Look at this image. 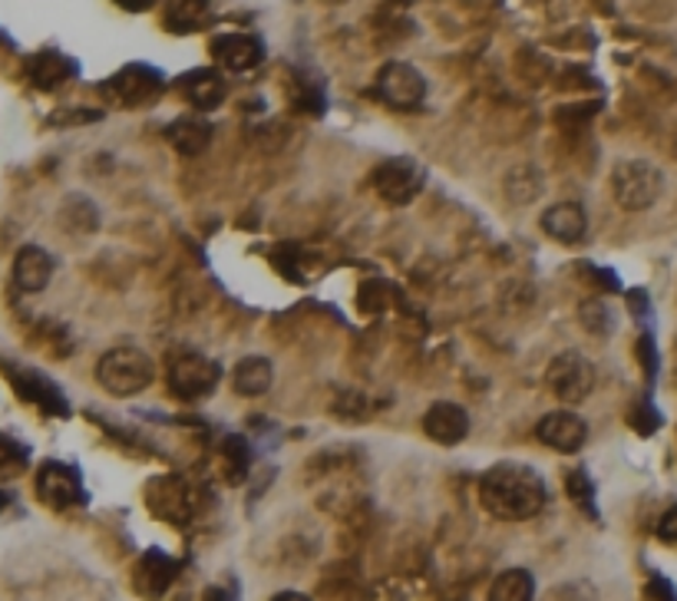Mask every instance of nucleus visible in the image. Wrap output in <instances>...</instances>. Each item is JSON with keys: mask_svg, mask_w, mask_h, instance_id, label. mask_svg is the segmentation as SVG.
<instances>
[{"mask_svg": "<svg viewBox=\"0 0 677 601\" xmlns=\"http://www.w3.org/2000/svg\"><path fill=\"white\" fill-rule=\"evenodd\" d=\"M159 86H162V83H159V76H156L149 66L133 63V66L119 70L113 80H106L99 89L109 93L119 106H142V103H149V99L159 96Z\"/></svg>", "mask_w": 677, "mask_h": 601, "instance_id": "10", "label": "nucleus"}, {"mask_svg": "<svg viewBox=\"0 0 677 601\" xmlns=\"http://www.w3.org/2000/svg\"><path fill=\"white\" fill-rule=\"evenodd\" d=\"M536 599V579L526 569H509L503 572L493 589H489V601H532Z\"/></svg>", "mask_w": 677, "mask_h": 601, "instance_id": "22", "label": "nucleus"}, {"mask_svg": "<svg viewBox=\"0 0 677 601\" xmlns=\"http://www.w3.org/2000/svg\"><path fill=\"white\" fill-rule=\"evenodd\" d=\"M506 192L516 205H529L542 196V176L532 166H519L506 176Z\"/></svg>", "mask_w": 677, "mask_h": 601, "instance_id": "23", "label": "nucleus"}, {"mask_svg": "<svg viewBox=\"0 0 677 601\" xmlns=\"http://www.w3.org/2000/svg\"><path fill=\"white\" fill-rule=\"evenodd\" d=\"M60 222L66 225V229H80V232H93L96 229V209L83 199V196H70V202L63 205V212H60Z\"/></svg>", "mask_w": 677, "mask_h": 601, "instance_id": "24", "label": "nucleus"}, {"mask_svg": "<svg viewBox=\"0 0 677 601\" xmlns=\"http://www.w3.org/2000/svg\"><path fill=\"white\" fill-rule=\"evenodd\" d=\"M149 506L156 516L182 523L189 513V486L179 476H162L149 486Z\"/></svg>", "mask_w": 677, "mask_h": 601, "instance_id": "19", "label": "nucleus"}, {"mask_svg": "<svg viewBox=\"0 0 677 601\" xmlns=\"http://www.w3.org/2000/svg\"><path fill=\"white\" fill-rule=\"evenodd\" d=\"M73 73H76V63L70 60V56H63V53H56V50H43V53H36V56H30L27 60V76H30V83L36 86V89H60L66 80H73Z\"/></svg>", "mask_w": 677, "mask_h": 601, "instance_id": "17", "label": "nucleus"}, {"mask_svg": "<svg viewBox=\"0 0 677 601\" xmlns=\"http://www.w3.org/2000/svg\"><path fill=\"white\" fill-rule=\"evenodd\" d=\"M542 232L562 245H575L589 235V215L579 202H556L542 212Z\"/></svg>", "mask_w": 677, "mask_h": 601, "instance_id": "15", "label": "nucleus"}, {"mask_svg": "<svg viewBox=\"0 0 677 601\" xmlns=\"http://www.w3.org/2000/svg\"><path fill=\"white\" fill-rule=\"evenodd\" d=\"M179 576V562L169 559L166 552H146L139 562H136V572H133V582H136V592L142 599H162L169 592V586L176 582Z\"/></svg>", "mask_w": 677, "mask_h": 601, "instance_id": "13", "label": "nucleus"}, {"mask_svg": "<svg viewBox=\"0 0 677 601\" xmlns=\"http://www.w3.org/2000/svg\"><path fill=\"white\" fill-rule=\"evenodd\" d=\"M546 479L526 463H496L479 479V503L503 523H526L546 506Z\"/></svg>", "mask_w": 677, "mask_h": 601, "instance_id": "1", "label": "nucleus"}, {"mask_svg": "<svg viewBox=\"0 0 677 601\" xmlns=\"http://www.w3.org/2000/svg\"><path fill=\"white\" fill-rule=\"evenodd\" d=\"M536 436H539L542 446L569 456V453H579L585 446L589 423L579 413H572V410H556V413H549V417H542L536 423Z\"/></svg>", "mask_w": 677, "mask_h": 601, "instance_id": "9", "label": "nucleus"}, {"mask_svg": "<svg viewBox=\"0 0 677 601\" xmlns=\"http://www.w3.org/2000/svg\"><path fill=\"white\" fill-rule=\"evenodd\" d=\"M13 390H17L23 400L43 407L46 413H56V417H66V413H70V410H66V400H63V393L53 387V380H46V377H40V373H33V370H13Z\"/></svg>", "mask_w": 677, "mask_h": 601, "instance_id": "18", "label": "nucleus"}, {"mask_svg": "<svg viewBox=\"0 0 677 601\" xmlns=\"http://www.w3.org/2000/svg\"><path fill=\"white\" fill-rule=\"evenodd\" d=\"M7 503H10V496H7V493H3V489H0V509H3V506H7Z\"/></svg>", "mask_w": 677, "mask_h": 601, "instance_id": "30", "label": "nucleus"}, {"mask_svg": "<svg viewBox=\"0 0 677 601\" xmlns=\"http://www.w3.org/2000/svg\"><path fill=\"white\" fill-rule=\"evenodd\" d=\"M658 536H662L665 542H675L677 546V506L662 516V523H658Z\"/></svg>", "mask_w": 677, "mask_h": 601, "instance_id": "27", "label": "nucleus"}, {"mask_svg": "<svg viewBox=\"0 0 677 601\" xmlns=\"http://www.w3.org/2000/svg\"><path fill=\"white\" fill-rule=\"evenodd\" d=\"M212 56L232 73H248L262 63V43L252 33H222L212 43Z\"/></svg>", "mask_w": 677, "mask_h": 601, "instance_id": "14", "label": "nucleus"}, {"mask_svg": "<svg viewBox=\"0 0 677 601\" xmlns=\"http://www.w3.org/2000/svg\"><path fill=\"white\" fill-rule=\"evenodd\" d=\"M152 357L139 347H113L96 363V380L113 397H136L152 383Z\"/></svg>", "mask_w": 677, "mask_h": 601, "instance_id": "2", "label": "nucleus"}, {"mask_svg": "<svg viewBox=\"0 0 677 601\" xmlns=\"http://www.w3.org/2000/svg\"><path fill=\"white\" fill-rule=\"evenodd\" d=\"M205 601H235V599H232L225 589H209V592H205Z\"/></svg>", "mask_w": 677, "mask_h": 601, "instance_id": "28", "label": "nucleus"}, {"mask_svg": "<svg viewBox=\"0 0 677 601\" xmlns=\"http://www.w3.org/2000/svg\"><path fill=\"white\" fill-rule=\"evenodd\" d=\"M272 601H311L308 595H302V592H278Z\"/></svg>", "mask_w": 677, "mask_h": 601, "instance_id": "29", "label": "nucleus"}, {"mask_svg": "<svg viewBox=\"0 0 677 601\" xmlns=\"http://www.w3.org/2000/svg\"><path fill=\"white\" fill-rule=\"evenodd\" d=\"M179 89H182L186 99H189L195 109H202V113L219 109V106L225 103V96H229V86H225V80H222L215 70H195V73H186V76L179 80Z\"/></svg>", "mask_w": 677, "mask_h": 601, "instance_id": "16", "label": "nucleus"}, {"mask_svg": "<svg viewBox=\"0 0 677 601\" xmlns=\"http://www.w3.org/2000/svg\"><path fill=\"white\" fill-rule=\"evenodd\" d=\"M546 380L562 403H582L595 387V370L579 350H562L559 357H552Z\"/></svg>", "mask_w": 677, "mask_h": 601, "instance_id": "6", "label": "nucleus"}, {"mask_svg": "<svg viewBox=\"0 0 677 601\" xmlns=\"http://www.w3.org/2000/svg\"><path fill=\"white\" fill-rule=\"evenodd\" d=\"M373 89L393 109H416L426 99V80L420 76L416 66H410L403 60L383 63L377 80H373Z\"/></svg>", "mask_w": 677, "mask_h": 601, "instance_id": "4", "label": "nucleus"}, {"mask_svg": "<svg viewBox=\"0 0 677 601\" xmlns=\"http://www.w3.org/2000/svg\"><path fill=\"white\" fill-rule=\"evenodd\" d=\"M53 259H50V252L46 249H40V245H23L17 255H13V285H17V292H23V295H40L46 285H50V278H53Z\"/></svg>", "mask_w": 677, "mask_h": 601, "instance_id": "12", "label": "nucleus"}, {"mask_svg": "<svg viewBox=\"0 0 677 601\" xmlns=\"http://www.w3.org/2000/svg\"><path fill=\"white\" fill-rule=\"evenodd\" d=\"M27 460H30L27 446H20V443H17L13 436H7V433H0V479L20 476V473L27 470Z\"/></svg>", "mask_w": 677, "mask_h": 601, "instance_id": "25", "label": "nucleus"}, {"mask_svg": "<svg viewBox=\"0 0 677 601\" xmlns=\"http://www.w3.org/2000/svg\"><path fill=\"white\" fill-rule=\"evenodd\" d=\"M675 152H677V133H675Z\"/></svg>", "mask_w": 677, "mask_h": 601, "instance_id": "31", "label": "nucleus"}, {"mask_svg": "<svg viewBox=\"0 0 677 601\" xmlns=\"http://www.w3.org/2000/svg\"><path fill=\"white\" fill-rule=\"evenodd\" d=\"M272 380H275V367H272L268 357H258V354L239 360V367L232 370V387H235V393H242V397H262V393H268V390H272Z\"/></svg>", "mask_w": 677, "mask_h": 601, "instance_id": "20", "label": "nucleus"}, {"mask_svg": "<svg viewBox=\"0 0 677 601\" xmlns=\"http://www.w3.org/2000/svg\"><path fill=\"white\" fill-rule=\"evenodd\" d=\"M582 320L592 334H612V327H615V314L605 300H589L582 307Z\"/></svg>", "mask_w": 677, "mask_h": 601, "instance_id": "26", "label": "nucleus"}, {"mask_svg": "<svg viewBox=\"0 0 677 601\" xmlns=\"http://www.w3.org/2000/svg\"><path fill=\"white\" fill-rule=\"evenodd\" d=\"M423 166L406 159V156H396V159H387L373 169V189L383 202H393V205H406L420 196L423 189Z\"/></svg>", "mask_w": 677, "mask_h": 601, "instance_id": "7", "label": "nucleus"}, {"mask_svg": "<svg viewBox=\"0 0 677 601\" xmlns=\"http://www.w3.org/2000/svg\"><path fill=\"white\" fill-rule=\"evenodd\" d=\"M166 139L182 152V156H199L212 143V126L195 116H179L176 123L166 126Z\"/></svg>", "mask_w": 677, "mask_h": 601, "instance_id": "21", "label": "nucleus"}, {"mask_svg": "<svg viewBox=\"0 0 677 601\" xmlns=\"http://www.w3.org/2000/svg\"><path fill=\"white\" fill-rule=\"evenodd\" d=\"M423 433L440 443V446H459L469 433V413L466 407L453 403V400H436L426 413H423Z\"/></svg>", "mask_w": 677, "mask_h": 601, "instance_id": "11", "label": "nucleus"}, {"mask_svg": "<svg viewBox=\"0 0 677 601\" xmlns=\"http://www.w3.org/2000/svg\"><path fill=\"white\" fill-rule=\"evenodd\" d=\"M36 496L43 506L63 513V509L83 503V479L73 466L50 460L36 470Z\"/></svg>", "mask_w": 677, "mask_h": 601, "instance_id": "8", "label": "nucleus"}, {"mask_svg": "<svg viewBox=\"0 0 677 601\" xmlns=\"http://www.w3.org/2000/svg\"><path fill=\"white\" fill-rule=\"evenodd\" d=\"M219 363L202 357V354H179L172 363H169V383H172V393L182 397V400H202L209 393H215L219 387Z\"/></svg>", "mask_w": 677, "mask_h": 601, "instance_id": "5", "label": "nucleus"}, {"mask_svg": "<svg viewBox=\"0 0 677 601\" xmlns=\"http://www.w3.org/2000/svg\"><path fill=\"white\" fill-rule=\"evenodd\" d=\"M665 192V172L648 159H625L612 172V196L625 212L652 209Z\"/></svg>", "mask_w": 677, "mask_h": 601, "instance_id": "3", "label": "nucleus"}]
</instances>
